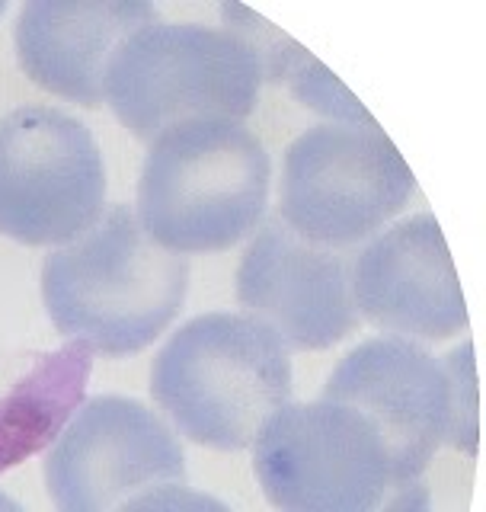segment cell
Masks as SVG:
<instances>
[{"label": "cell", "instance_id": "6da1fadb", "mask_svg": "<svg viewBox=\"0 0 486 512\" xmlns=\"http://www.w3.org/2000/svg\"><path fill=\"white\" fill-rule=\"evenodd\" d=\"M189 288L183 253L160 247L128 205L45 256L42 298L52 324L103 356L148 349L180 314Z\"/></svg>", "mask_w": 486, "mask_h": 512}, {"label": "cell", "instance_id": "7a4b0ae2", "mask_svg": "<svg viewBox=\"0 0 486 512\" xmlns=\"http://www.w3.org/2000/svg\"><path fill=\"white\" fill-rule=\"evenodd\" d=\"M272 164L247 125L199 119L151 141L138 180V221L173 253H221L263 221Z\"/></svg>", "mask_w": 486, "mask_h": 512}, {"label": "cell", "instance_id": "3957f363", "mask_svg": "<svg viewBox=\"0 0 486 512\" xmlns=\"http://www.w3.org/2000/svg\"><path fill=\"white\" fill-rule=\"evenodd\" d=\"M151 391L183 436L240 452L291 400V356L250 314H202L157 352Z\"/></svg>", "mask_w": 486, "mask_h": 512}, {"label": "cell", "instance_id": "277c9868", "mask_svg": "<svg viewBox=\"0 0 486 512\" xmlns=\"http://www.w3.org/2000/svg\"><path fill=\"white\" fill-rule=\"evenodd\" d=\"M263 61L234 29L154 20L128 36L106 74V103L141 141L199 119L253 116Z\"/></svg>", "mask_w": 486, "mask_h": 512}, {"label": "cell", "instance_id": "5b68a950", "mask_svg": "<svg viewBox=\"0 0 486 512\" xmlns=\"http://www.w3.org/2000/svg\"><path fill=\"white\" fill-rule=\"evenodd\" d=\"M253 471L275 509L368 512L394 506L397 496L381 432L330 397L275 410L253 442Z\"/></svg>", "mask_w": 486, "mask_h": 512}, {"label": "cell", "instance_id": "8992f818", "mask_svg": "<svg viewBox=\"0 0 486 512\" xmlns=\"http://www.w3.org/2000/svg\"><path fill=\"white\" fill-rule=\"evenodd\" d=\"M45 490L64 512L176 506L189 490L173 429L135 397L103 394L74 413L45 458Z\"/></svg>", "mask_w": 486, "mask_h": 512}, {"label": "cell", "instance_id": "52a82bcc", "mask_svg": "<svg viewBox=\"0 0 486 512\" xmlns=\"http://www.w3.org/2000/svg\"><path fill=\"white\" fill-rule=\"evenodd\" d=\"M413 170L378 122H327L291 141L282 221L320 247H352L413 196Z\"/></svg>", "mask_w": 486, "mask_h": 512}, {"label": "cell", "instance_id": "ba28073f", "mask_svg": "<svg viewBox=\"0 0 486 512\" xmlns=\"http://www.w3.org/2000/svg\"><path fill=\"white\" fill-rule=\"evenodd\" d=\"M106 205V164L90 128L52 106L0 119V234L26 247L80 237Z\"/></svg>", "mask_w": 486, "mask_h": 512}, {"label": "cell", "instance_id": "9c48e42d", "mask_svg": "<svg viewBox=\"0 0 486 512\" xmlns=\"http://www.w3.org/2000/svg\"><path fill=\"white\" fill-rule=\"evenodd\" d=\"M323 397L368 416L397 471L394 506H416L410 493L423 490V471L455 426V388L448 368L413 340L375 336L339 362Z\"/></svg>", "mask_w": 486, "mask_h": 512}, {"label": "cell", "instance_id": "30bf717a", "mask_svg": "<svg viewBox=\"0 0 486 512\" xmlns=\"http://www.w3.org/2000/svg\"><path fill=\"white\" fill-rule=\"evenodd\" d=\"M237 301L288 349H330L359 327L349 263L269 221L237 266Z\"/></svg>", "mask_w": 486, "mask_h": 512}, {"label": "cell", "instance_id": "8fae6325", "mask_svg": "<svg viewBox=\"0 0 486 512\" xmlns=\"http://www.w3.org/2000/svg\"><path fill=\"white\" fill-rule=\"evenodd\" d=\"M352 298L378 330L448 340L467 330V304L445 234L429 212L381 231L352 266Z\"/></svg>", "mask_w": 486, "mask_h": 512}, {"label": "cell", "instance_id": "7c38bea8", "mask_svg": "<svg viewBox=\"0 0 486 512\" xmlns=\"http://www.w3.org/2000/svg\"><path fill=\"white\" fill-rule=\"evenodd\" d=\"M154 20L157 10L148 4H26L13 29L16 58L42 90L100 106L112 58Z\"/></svg>", "mask_w": 486, "mask_h": 512}, {"label": "cell", "instance_id": "4fadbf2b", "mask_svg": "<svg viewBox=\"0 0 486 512\" xmlns=\"http://www.w3.org/2000/svg\"><path fill=\"white\" fill-rule=\"evenodd\" d=\"M87 375L90 349L71 343L39 356L36 365L0 397V474L58 436L84 397Z\"/></svg>", "mask_w": 486, "mask_h": 512}, {"label": "cell", "instance_id": "5bb4252c", "mask_svg": "<svg viewBox=\"0 0 486 512\" xmlns=\"http://www.w3.org/2000/svg\"><path fill=\"white\" fill-rule=\"evenodd\" d=\"M282 77L291 84V90L298 93V100L304 106L327 112V116H333L336 122H375L359 106V100H355V96L339 84L317 58L307 55L301 45L295 48V55L288 58Z\"/></svg>", "mask_w": 486, "mask_h": 512}, {"label": "cell", "instance_id": "9a60e30c", "mask_svg": "<svg viewBox=\"0 0 486 512\" xmlns=\"http://www.w3.org/2000/svg\"><path fill=\"white\" fill-rule=\"evenodd\" d=\"M455 388V426H451V445L461 452L477 455V378H474V346L464 343L445 362Z\"/></svg>", "mask_w": 486, "mask_h": 512}, {"label": "cell", "instance_id": "2e32d148", "mask_svg": "<svg viewBox=\"0 0 486 512\" xmlns=\"http://www.w3.org/2000/svg\"><path fill=\"white\" fill-rule=\"evenodd\" d=\"M4 10H7V4H4V0H0V16H4Z\"/></svg>", "mask_w": 486, "mask_h": 512}]
</instances>
